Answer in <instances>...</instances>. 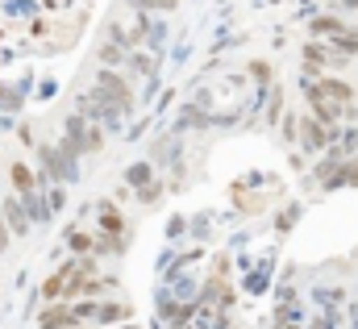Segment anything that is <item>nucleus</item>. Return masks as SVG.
<instances>
[{
    "instance_id": "nucleus-11",
    "label": "nucleus",
    "mask_w": 358,
    "mask_h": 329,
    "mask_svg": "<svg viewBox=\"0 0 358 329\" xmlns=\"http://www.w3.org/2000/svg\"><path fill=\"white\" fill-rule=\"evenodd\" d=\"M317 88H321V92H325V96H329L334 104H342V108H350V104H355V88H350V83H342V80H325V83H317Z\"/></svg>"
},
{
    "instance_id": "nucleus-13",
    "label": "nucleus",
    "mask_w": 358,
    "mask_h": 329,
    "mask_svg": "<svg viewBox=\"0 0 358 329\" xmlns=\"http://www.w3.org/2000/svg\"><path fill=\"white\" fill-rule=\"evenodd\" d=\"M342 29H346V21H338V17H317L313 21V34L317 38H338Z\"/></svg>"
},
{
    "instance_id": "nucleus-1",
    "label": "nucleus",
    "mask_w": 358,
    "mask_h": 329,
    "mask_svg": "<svg viewBox=\"0 0 358 329\" xmlns=\"http://www.w3.org/2000/svg\"><path fill=\"white\" fill-rule=\"evenodd\" d=\"M96 92H100L117 113H129V108H134V88L121 80L117 71H108V67H104V71H96Z\"/></svg>"
},
{
    "instance_id": "nucleus-16",
    "label": "nucleus",
    "mask_w": 358,
    "mask_h": 329,
    "mask_svg": "<svg viewBox=\"0 0 358 329\" xmlns=\"http://www.w3.org/2000/svg\"><path fill=\"white\" fill-rule=\"evenodd\" d=\"M125 63H129V67H134V71H138V76H150V71H155V67H150V59H146V55H134V59H125Z\"/></svg>"
},
{
    "instance_id": "nucleus-3",
    "label": "nucleus",
    "mask_w": 358,
    "mask_h": 329,
    "mask_svg": "<svg viewBox=\"0 0 358 329\" xmlns=\"http://www.w3.org/2000/svg\"><path fill=\"white\" fill-rule=\"evenodd\" d=\"M296 138H300V146H304V150H325V146H329V142L338 138V130H329V125H321V121L304 117V121H300V134H296Z\"/></svg>"
},
{
    "instance_id": "nucleus-20",
    "label": "nucleus",
    "mask_w": 358,
    "mask_h": 329,
    "mask_svg": "<svg viewBox=\"0 0 358 329\" xmlns=\"http://www.w3.org/2000/svg\"><path fill=\"white\" fill-rule=\"evenodd\" d=\"M346 183H358V159H346Z\"/></svg>"
},
{
    "instance_id": "nucleus-9",
    "label": "nucleus",
    "mask_w": 358,
    "mask_h": 329,
    "mask_svg": "<svg viewBox=\"0 0 358 329\" xmlns=\"http://www.w3.org/2000/svg\"><path fill=\"white\" fill-rule=\"evenodd\" d=\"M8 179H13L17 196H34V192H38V179H34V171H29L25 163H13V167H8Z\"/></svg>"
},
{
    "instance_id": "nucleus-15",
    "label": "nucleus",
    "mask_w": 358,
    "mask_h": 329,
    "mask_svg": "<svg viewBox=\"0 0 358 329\" xmlns=\"http://www.w3.org/2000/svg\"><path fill=\"white\" fill-rule=\"evenodd\" d=\"M100 59H104V63H113V67H117V63H125V59H129V55H121V50H117V46H113V42H108V46H100Z\"/></svg>"
},
{
    "instance_id": "nucleus-18",
    "label": "nucleus",
    "mask_w": 358,
    "mask_h": 329,
    "mask_svg": "<svg viewBox=\"0 0 358 329\" xmlns=\"http://www.w3.org/2000/svg\"><path fill=\"white\" fill-rule=\"evenodd\" d=\"M250 76L259 83H271V63H250Z\"/></svg>"
},
{
    "instance_id": "nucleus-14",
    "label": "nucleus",
    "mask_w": 358,
    "mask_h": 329,
    "mask_svg": "<svg viewBox=\"0 0 358 329\" xmlns=\"http://www.w3.org/2000/svg\"><path fill=\"white\" fill-rule=\"evenodd\" d=\"M125 183H134V188H146L150 183V163H134L125 171Z\"/></svg>"
},
{
    "instance_id": "nucleus-23",
    "label": "nucleus",
    "mask_w": 358,
    "mask_h": 329,
    "mask_svg": "<svg viewBox=\"0 0 358 329\" xmlns=\"http://www.w3.org/2000/svg\"><path fill=\"white\" fill-rule=\"evenodd\" d=\"M121 329H134V326H129V321H125V326H121Z\"/></svg>"
},
{
    "instance_id": "nucleus-10",
    "label": "nucleus",
    "mask_w": 358,
    "mask_h": 329,
    "mask_svg": "<svg viewBox=\"0 0 358 329\" xmlns=\"http://www.w3.org/2000/svg\"><path fill=\"white\" fill-rule=\"evenodd\" d=\"M204 300H213L217 309H229V304H234V288H225V279L213 275V279L204 284Z\"/></svg>"
},
{
    "instance_id": "nucleus-2",
    "label": "nucleus",
    "mask_w": 358,
    "mask_h": 329,
    "mask_svg": "<svg viewBox=\"0 0 358 329\" xmlns=\"http://www.w3.org/2000/svg\"><path fill=\"white\" fill-rule=\"evenodd\" d=\"M308 108H313V121H321V125H329V130H334V125H338V117L346 113V108H342V104H334L317 83L308 88Z\"/></svg>"
},
{
    "instance_id": "nucleus-17",
    "label": "nucleus",
    "mask_w": 358,
    "mask_h": 329,
    "mask_svg": "<svg viewBox=\"0 0 358 329\" xmlns=\"http://www.w3.org/2000/svg\"><path fill=\"white\" fill-rule=\"evenodd\" d=\"M129 4H138V8H176L179 0H129Z\"/></svg>"
},
{
    "instance_id": "nucleus-6",
    "label": "nucleus",
    "mask_w": 358,
    "mask_h": 329,
    "mask_svg": "<svg viewBox=\"0 0 358 329\" xmlns=\"http://www.w3.org/2000/svg\"><path fill=\"white\" fill-rule=\"evenodd\" d=\"M304 59H308V67H342V63H346L342 55H334V50L321 46V42H308V46H304Z\"/></svg>"
},
{
    "instance_id": "nucleus-22",
    "label": "nucleus",
    "mask_w": 358,
    "mask_h": 329,
    "mask_svg": "<svg viewBox=\"0 0 358 329\" xmlns=\"http://www.w3.org/2000/svg\"><path fill=\"white\" fill-rule=\"evenodd\" d=\"M275 329H296V326H292V321H283V326H275Z\"/></svg>"
},
{
    "instance_id": "nucleus-19",
    "label": "nucleus",
    "mask_w": 358,
    "mask_h": 329,
    "mask_svg": "<svg viewBox=\"0 0 358 329\" xmlns=\"http://www.w3.org/2000/svg\"><path fill=\"white\" fill-rule=\"evenodd\" d=\"M138 200H142V204H155V200H159V188H155V183H146V188L138 192Z\"/></svg>"
},
{
    "instance_id": "nucleus-5",
    "label": "nucleus",
    "mask_w": 358,
    "mask_h": 329,
    "mask_svg": "<svg viewBox=\"0 0 358 329\" xmlns=\"http://www.w3.org/2000/svg\"><path fill=\"white\" fill-rule=\"evenodd\" d=\"M134 317V309L125 304V300H96V326H121V321H129Z\"/></svg>"
},
{
    "instance_id": "nucleus-8",
    "label": "nucleus",
    "mask_w": 358,
    "mask_h": 329,
    "mask_svg": "<svg viewBox=\"0 0 358 329\" xmlns=\"http://www.w3.org/2000/svg\"><path fill=\"white\" fill-rule=\"evenodd\" d=\"M96 217H100V234H104V238H125V221H121V213H117L113 204H100Z\"/></svg>"
},
{
    "instance_id": "nucleus-4",
    "label": "nucleus",
    "mask_w": 358,
    "mask_h": 329,
    "mask_svg": "<svg viewBox=\"0 0 358 329\" xmlns=\"http://www.w3.org/2000/svg\"><path fill=\"white\" fill-rule=\"evenodd\" d=\"M80 321H76V313H71V304H46L42 313H38V329H76Z\"/></svg>"
},
{
    "instance_id": "nucleus-24",
    "label": "nucleus",
    "mask_w": 358,
    "mask_h": 329,
    "mask_svg": "<svg viewBox=\"0 0 358 329\" xmlns=\"http://www.w3.org/2000/svg\"><path fill=\"white\" fill-rule=\"evenodd\" d=\"M76 329H84V326H76Z\"/></svg>"
},
{
    "instance_id": "nucleus-21",
    "label": "nucleus",
    "mask_w": 358,
    "mask_h": 329,
    "mask_svg": "<svg viewBox=\"0 0 358 329\" xmlns=\"http://www.w3.org/2000/svg\"><path fill=\"white\" fill-rule=\"evenodd\" d=\"M342 8H358V0H342Z\"/></svg>"
},
{
    "instance_id": "nucleus-7",
    "label": "nucleus",
    "mask_w": 358,
    "mask_h": 329,
    "mask_svg": "<svg viewBox=\"0 0 358 329\" xmlns=\"http://www.w3.org/2000/svg\"><path fill=\"white\" fill-rule=\"evenodd\" d=\"M0 213H4V221H8V230H13V234H29V217H25V209H21V196L4 200V204H0Z\"/></svg>"
},
{
    "instance_id": "nucleus-12",
    "label": "nucleus",
    "mask_w": 358,
    "mask_h": 329,
    "mask_svg": "<svg viewBox=\"0 0 358 329\" xmlns=\"http://www.w3.org/2000/svg\"><path fill=\"white\" fill-rule=\"evenodd\" d=\"M67 246L76 250V254H96V238H92L88 230H71L67 234Z\"/></svg>"
}]
</instances>
